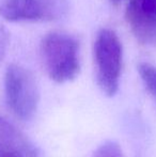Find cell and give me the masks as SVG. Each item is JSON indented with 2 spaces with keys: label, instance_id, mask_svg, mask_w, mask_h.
<instances>
[{
  "label": "cell",
  "instance_id": "cell-7",
  "mask_svg": "<svg viewBox=\"0 0 156 157\" xmlns=\"http://www.w3.org/2000/svg\"><path fill=\"white\" fill-rule=\"evenodd\" d=\"M138 72L146 90L156 99V68L150 63L142 62L138 66Z\"/></svg>",
  "mask_w": 156,
  "mask_h": 157
},
{
  "label": "cell",
  "instance_id": "cell-10",
  "mask_svg": "<svg viewBox=\"0 0 156 157\" xmlns=\"http://www.w3.org/2000/svg\"><path fill=\"white\" fill-rule=\"evenodd\" d=\"M110 1L112 2V3H119V2L122 1V0H110Z\"/></svg>",
  "mask_w": 156,
  "mask_h": 157
},
{
  "label": "cell",
  "instance_id": "cell-1",
  "mask_svg": "<svg viewBox=\"0 0 156 157\" xmlns=\"http://www.w3.org/2000/svg\"><path fill=\"white\" fill-rule=\"evenodd\" d=\"M78 41L67 32L51 31L41 42V55L45 70L51 80L63 83L75 79L79 64Z\"/></svg>",
  "mask_w": 156,
  "mask_h": 157
},
{
  "label": "cell",
  "instance_id": "cell-9",
  "mask_svg": "<svg viewBox=\"0 0 156 157\" xmlns=\"http://www.w3.org/2000/svg\"><path fill=\"white\" fill-rule=\"evenodd\" d=\"M9 46V32L0 24V61L3 59Z\"/></svg>",
  "mask_w": 156,
  "mask_h": 157
},
{
  "label": "cell",
  "instance_id": "cell-2",
  "mask_svg": "<svg viewBox=\"0 0 156 157\" xmlns=\"http://www.w3.org/2000/svg\"><path fill=\"white\" fill-rule=\"evenodd\" d=\"M97 85L107 96L119 90L122 70V43L113 30L103 28L97 32L93 46Z\"/></svg>",
  "mask_w": 156,
  "mask_h": 157
},
{
  "label": "cell",
  "instance_id": "cell-5",
  "mask_svg": "<svg viewBox=\"0 0 156 157\" xmlns=\"http://www.w3.org/2000/svg\"><path fill=\"white\" fill-rule=\"evenodd\" d=\"M125 18L139 43L156 45V0H129Z\"/></svg>",
  "mask_w": 156,
  "mask_h": 157
},
{
  "label": "cell",
  "instance_id": "cell-3",
  "mask_svg": "<svg viewBox=\"0 0 156 157\" xmlns=\"http://www.w3.org/2000/svg\"><path fill=\"white\" fill-rule=\"evenodd\" d=\"M6 99L11 111L21 121L33 118L38 109L40 93L32 73L18 64H10L4 75Z\"/></svg>",
  "mask_w": 156,
  "mask_h": 157
},
{
  "label": "cell",
  "instance_id": "cell-8",
  "mask_svg": "<svg viewBox=\"0 0 156 157\" xmlns=\"http://www.w3.org/2000/svg\"><path fill=\"white\" fill-rule=\"evenodd\" d=\"M94 157H125V155L118 142L105 141L96 149Z\"/></svg>",
  "mask_w": 156,
  "mask_h": 157
},
{
  "label": "cell",
  "instance_id": "cell-4",
  "mask_svg": "<svg viewBox=\"0 0 156 157\" xmlns=\"http://www.w3.org/2000/svg\"><path fill=\"white\" fill-rule=\"evenodd\" d=\"M67 10V0H0V17L9 21H58Z\"/></svg>",
  "mask_w": 156,
  "mask_h": 157
},
{
  "label": "cell",
  "instance_id": "cell-6",
  "mask_svg": "<svg viewBox=\"0 0 156 157\" xmlns=\"http://www.w3.org/2000/svg\"><path fill=\"white\" fill-rule=\"evenodd\" d=\"M0 157H42V154L19 128L0 116Z\"/></svg>",
  "mask_w": 156,
  "mask_h": 157
}]
</instances>
